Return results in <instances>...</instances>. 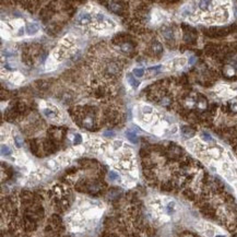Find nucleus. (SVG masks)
Instances as JSON below:
<instances>
[{
  "label": "nucleus",
  "instance_id": "16",
  "mask_svg": "<svg viewBox=\"0 0 237 237\" xmlns=\"http://www.w3.org/2000/svg\"><path fill=\"white\" fill-rule=\"evenodd\" d=\"M105 136H114V132L113 131H110V132H109V131H107V132H105Z\"/></svg>",
  "mask_w": 237,
  "mask_h": 237
},
{
  "label": "nucleus",
  "instance_id": "11",
  "mask_svg": "<svg viewBox=\"0 0 237 237\" xmlns=\"http://www.w3.org/2000/svg\"><path fill=\"white\" fill-rule=\"evenodd\" d=\"M1 154L2 155H10L12 154V150L5 144L1 145Z\"/></svg>",
  "mask_w": 237,
  "mask_h": 237
},
{
  "label": "nucleus",
  "instance_id": "8",
  "mask_svg": "<svg viewBox=\"0 0 237 237\" xmlns=\"http://www.w3.org/2000/svg\"><path fill=\"white\" fill-rule=\"evenodd\" d=\"M22 80H23V78H22V76H21L20 73H13V74H11V77H10L11 82L21 83L22 82Z\"/></svg>",
  "mask_w": 237,
  "mask_h": 237
},
{
  "label": "nucleus",
  "instance_id": "1",
  "mask_svg": "<svg viewBox=\"0 0 237 237\" xmlns=\"http://www.w3.org/2000/svg\"><path fill=\"white\" fill-rule=\"evenodd\" d=\"M78 24L80 25H89L93 22V16L88 12H81L77 18Z\"/></svg>",
  "mask_w": 237,
  "mask_h": 237
},
{
  "label": "nucleus",
  "instance_id": "15",
  "mask_svg": "<svg viewBox=\"0 0 237 237\" xmlns=\"http://www.w3.org/2000/svg\"><path fill=\"white\" fill-rule=\"evenodd\" d=\"M114 145H115V148H120V146L123 145V142H121V141H115V142H114Z\"/></svg>",
  "mask_w": 237,
  "mask_h": 237
},
{
  "label": "nucleus",
  "instance_id": "6",
  "mask_svg": "<svg viewBox=\"0 0 237 237\" xmlns=\"http://www.w3.org/2000/svg\"><path fill=\"white\" fill-rule=\"evenodd\" d=\"M126 136H127V138H128L129 141H130V142H132L133 144H136V143L138 142L137 134L134 133V132H132V131H127V132H126Z\"/></svg>",
  "mask_w": 237,
  "mask_h": 237
},
{
  "label": "nucleus",
  "instance_id": "14",
  "mask_svg": "<svg viewBox=\"0 0 237 237\" xmlns=\"http://www.w3.org/2000/svg\"><path fill=\"white\" fill-rule=\"evenodd\" d=\"M14 142H16V145L18 148H21L23 145V139L21 138L20 136H16L14 137Z\"/></svg>",
  "mask_w": 237,
  "mask_h": 237
},
{
  "label": "nucleus",
  "instance_id": "4",
  "mask_svg": "<svg viewBox=\"0 0 237 237\" xmlns=\"http://www.w3.org/2000/svg\"><path fill=\"white\" fill-rule=\"evenodd\" d=\"M43 114L50 120H55V121L59 120V116H58L57 110H52V109L48 108V107H44L43 108Z\"/></svg>",
  "mask_w": 237,
  "mask_h": 237
},
{
  "label": "nucleus",
  "instance_id": "7",
  "mask_svg": "<svg viewBox=\"0 0 237 237\" xmlns=\"http://www.w3.org/2000/svg\"><path fill=\"white\" fill-rule=\"evenodd\" d=\"M108 178L110 181H118V183H120V176L116 173V172H113V170H110L108 173Z\"/></svg>",
  "mask_w": 237,
  "mask_h": 237
},
{
  "label": "nucleus",
  "instance_id": "13",
  "mask_svg": "<svg viewBox=\"0 0 237 237\" xmlns=\"http://www.w3.org/2000/svg\"><path fill=\"white\" fill-rule=\"evenodd\" d=\"M162 19H163V14L160 13V12H156L155 14H153V22H154V23H159V22H161Z\"/></svg>",
  "mask_w": 237,
  "mask_h": 237
},
{
  "label": "nucleus",
  "instance_id": "9",
  "mask_svg": "<svg viewBox=\"0 0 237 237\" xmlns=\"http://www.w3.org/2000/svg\"><path fill=\"white\" fill-rule=\"evenodd\" d=\"M47 166H48V168H49V170H57V168L59 167V162L56 161V160H50V161H48V162H47Z\"/></svg>",
  "mask_w": 237,
  "mask_h": 237
},
{
  "label": "nucleus",
  "instance_id": "10",
  "mask_svg": "<svg viewBox=\"0 0 237 237\" xmlns=\"http://www.w3.org/2000/svg\"><path fill=\"white\" fill-rule=\"evenodd\" d=\"M132 73H133L134 77L142 78L144 76V70H143V69H140V68H134L133 70H132Z\"/></svg>",
  "mask_w": 237,
  "mask_h": 237
},
{
  "label": "nucleus",
  "instance_id": "2",
  "mask_svg": "<svg viewBox=\"0 0 237 237\" xmlns=\"http://www.w3.org/2000/svg\"><path fill=\"white\" fill-rule=\"evenodd\" d=\"M186 59L184 57H179V58H176L174 60L170 61L166 66L168 67V69H173V70H176V69H179V68L184 67L186 65Z\"/></svg>",
  "mask_w": 237,
  "mask_h": 237
},
{
  "label": "nucleus",
  "instance_id": "3",
  "mask_svg": "<svg viewBox=\"0 0 237 237\" xmlns=\"http://www.w3.org/2000/svg\"><path fill=\"white\" fill-rule=\"evenodd\" d=\"M40 31V27L37 25L36 23H33V22H30V23H26L25 25V32L26 34L29 36H32V35H35L37 34Z\"/></svg>",
  "mask_w": 237,
  "mask_h": 237
},
{
  "label": "nucleus",
  "instance_id": "12",
  "mask_svg": "<svg viewBox=\"0 0 237 237\" xmlns=\"http://www.w3.org/2000/svg\"><path fill=\"white\" fill-rule=\"evenodd\" d=\"M82 143V137H81V134L77 133L76 136H74V138H73V144L74 145H79Z\"/></svg>",
  "mask_w": 237,
  "mask_h": 237
},
{
  "label": "nucleus",
  "instance_id": "5",
  "mask_svg": "<svg viewBox=\"0 0 237 237\" xmlns=\"http://www.w3.org/2000/svg\"><path fill=\"white\" fill-rule=\"evenodd\" d=\"M127 81H128V84H130L132 88H136V89L138 88L140 84V83L136 80V78H134L133 74H130V73L127 74Z\"/></svg>",
  "mask_w": 237,
  "mask_h": 237
}]
</instances>
